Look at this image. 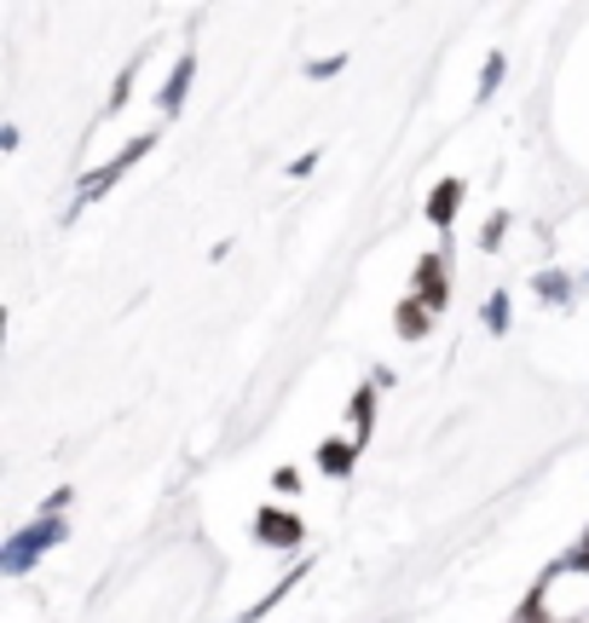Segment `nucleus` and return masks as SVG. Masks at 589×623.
<instances>
[{"mask_svg": "<svg viewBox=\"0 0 589 623\" xmlns=\"http://www.w3.org/2000/svg\"><path fill=\"white\" fill-rule=\"evenodd\" d=\"M457 208H462V180L451 173V180H439V185H433V197H428V220H433L439 231H451Z\"/></svg>", "mask_w": 589, "mask_h": 623, "instance_id": "7", "label": "nucleus"}, {"mask_svg": "<svg viewBox=\"0 0 589 623\" xmlns=\"http://www.w3.org/2000/svg\"><path fill=\"white\" fill-rule=\"evenodd\" d=\"M133 76H139V64H128L122 76H116V87H110V115H116V110L128 104V93H133Z\"/></svg>", "mask_w": 589, "mask_h": 623, "instance_id": "15", "label": "nucleus"}, {"mask_svg": "<svg viewBox=\"0 0 589 623\" xmlns=\"http://www.w3.org/2000/svg\"><path fill=\"white\" fill-rule=\"evenodd\" d=\"M254 537L267 543V549H301L307 525L294 520L289 509H260V514H254Z\"/></svg>", "mask_w": 589, "mask_h": 623, "instance_id": "3", "label": "nucleus"}, {"mask_svg": "<svg viewBox=\"0 0 589 623\" xmlns=\"http://www.w3.org/2000/svg\"><path fill=\"white\" fill-rule=\"evenodd\" d=\"M503 70H509V58H503V52H486V70H480V87H475L480 104L497 93V87H503Z\"/></svg>", "mask_w": 589, "mask_h": 623, "instance_id": "13", "label": "nucleus"}, {"mask_svg": "<svg viewBox=\"0 0 589 623\" xmlns=\"http://www.w3.org/2000/svg\"><path fill=\"white\" fill-rule=\"evenodd\" d=\"M312 462L330 473V480H347L352 462H359V444H352V439H323L318 451H312Z\"/></svg>", "mask_w": 589, "mask_h": 623, "instance_id": "6", "label": "nucleus"}, {"mask_svg": "<svg viewBox=\"0 0 589 623\" xmlns=\"http://www.w3.org/2000/svg\"><path fill=\"white\" fill-rule=\"evenodd\" d=\"M272 491H278V496H294V491H301V473H294V468H278V473H272Z\"/></svg>", "mask_w": 589, "mask_h": 623, "instance_id": "18", "label": "nucleus"}, {"mask_svg": "<svg viewBox=\"0 0 589 623\" xmlns=\"http://www.w3.org/2000/svg\"><path fill=\"white\" fill-rule=\"evenodd\" d=\"M312 168H318V151H307V157H294V162H289V180H307V173H312Z\"/></svg>", "mask_w": 589, "mask_h": 623, "instance_id": "19", "label": "nucleus"}, {"mask_svg": "<svg viewBox=\"0 0 589 623\" xmlns=\"http://www.w3.org/2000/svg\"><path fill=\"white\" fill-rule=\"evenodd\" d=\"M347 422H352V444L365 451V439H370V428H376V388H359L352 393V404H347Z\"/></svg>", "mask_w": 589, "mask_h": 623, "instance_id": "9", "label": "nucleus"}, {"mask_svg": "<svg viewBox=\"0 0 589 623\" xmlns=\"http://www.w3.org/2000/svg\"><path fill=\"white\" fill-rule=\"evenodd\" d=\"M428 323H433V312L417 301V294H405L399 312H393V330H399L405 341H422V335H428Z\"/></svg>", "mask_w": 589, "mask_h": 623, "instance_id": "10", "label": "nucleus"}, {"mask_svg": "<svg viewBox=\"0 0 589 623\" xmlns=\"http://www.w3.org/2000/svg\"><path fill=\"white\" fill-rule=\"evenodd\" d=\"M532 289H538V301H549V307H567L572 301V278L561 272V265H543V272L532 278Z\"/></svg>", "mask_w": 589, "mask_h": 623, "instance_id": "12", "label": "nucleus"}, {"mask_svg": "<svg viewBox=\"0 0 589 623\" xmlns=\"http://www.w3.org/2000/svg\"><path fill=\"white\" fill-rule=\"evenodd\" d=\"M509 323H515V312H509V289H497L491 301H486V330H491V335H509Z\"/></svg>", "mask_w": 589, "mask_h": 623, "instance_id": "14", "label": "nucleus"}, {"mask_svg": "<svg viewBox=\"0 0 589 623\" xmlns=\"http://www.w3.org/2000/svg\"><path fill=\"white\" fill-rule=\"evenodd\" d=\"M520 623H589V560L567 554L561 566H549L520 606Z\"/></svg>", "mask_w": 589, "mask_h": 623, "instance_id": "1", "label": "nucleus"}, {"mask_svg": "<svg viewBox=\"0 0 589 623\" xmlns=\"http://www.w3.org/2000/svg\"><path fill=\"white\" fill-rule=\"evenodd\" d=\"M191 76H197V64H191V52H186L180 64L168 70L162 93H157V110H162V115H180V104H186V93H191Z\"/></svg>", "mask_w": 589, "mask_h": 623, "instance_id": "5", "label": "nucleus"}, {"mask_svg": "<svg viewBox=\"0 0 589 623\" xmlns=\"http://www.w3.org/2000/svg\"><path fill=\"white\" fill-rule=\"evenodd\" d=\"M336 70H347V52H336V58H312V64H307V76H312V81L336 76Z\"/></svg>", "mask_w": 589, "mask_h": 623, "instance_id": "17", "label": "nucleus"}, {"mask_svg": "<svg viewBox=\"0 0 589 623\" xmlns=\"http://www.w3.org/2000/svg\"><path fill=\"white\" fill-rule=\"evenodd\" d=\"M301 577H307V560H301V566H294L289 577H278V583L267 589V595H260V601H254V606L243 612V623H260V617H267V612H278V601H289V589H294V583H301Z\"/></svg>", "mask_w": 589, "mask_h": 623, "instance_id": "11", "label": "nucleus"}, {"mask_svg": "<svg viewBox=\"0 0 589 623\" xmlns=\"http://www.w3.org/2000/svg\"><path fill=\"white\" fill-rule=\"evenodd\" d=\"M58 543H64V520H47V514H36L23 531H12V537L0 543V572H7V577L36 572V560H41L47 549H58Z\"/></svg>", "mask_w": 589, "mask_h": 623, "instance_id": "2", "label": "nucleus"}, {"mask_svg": "<svg viewBox=\"0 0 589 623\" xmlns=\"http://www.w3.org/2000/svg\"><path fill=\"white\" fill-rule=\"evenodd\" d=\"M116 180H122V168H116V162H104L99 173H87V180L76 185V202H70V220H76V214H87V208H93V202H99V197H104V191H110Z\"/></svg>", "mask_w": 589, "mask_h": 623, "instance_id": "8", "label": "nucleus"}, {"mask_svg": "<svg viewBox=\"0 0 589 623\" xmlns=\"http://www.w3.org/2000/svg\"><path fill=\"white\" fill-rule=\"evenodd\" d=\"M446 294H451V283H446V254H428L417 265V301L433 312V307H446Z\"/></svg>", "mask_w": 589, "mask_h": 623, "instance_id": "4", "label": "nucleus"}, {"mask_svg": "<svg viewBox=\"0 0 589 623\" xmlns=\"http://www.w3.org/2000/svg\"><path fill=\"white\" fill-rule=\"evenodd\" d=\"M503 231H509V214H491V220H486V231H480V249L491 254L497 243H503Z\"/></svg>", "mask_w": 589, "mask_h": 623, "instance_id": "16", "label": "nucleus"}]
</instances>
